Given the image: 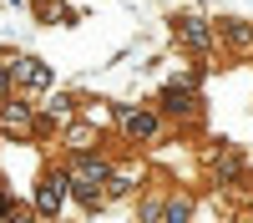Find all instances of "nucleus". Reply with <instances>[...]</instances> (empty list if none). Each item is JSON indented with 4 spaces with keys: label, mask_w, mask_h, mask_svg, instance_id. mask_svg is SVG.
<instances>
[{
    "label": "nucleus",
    "mask_w": 253,
    "mask_h": 223,
    "mask_svg": "<svg viewBox=\"0 0 253 223\" xmlns=\"http://www.w3.org/2000/svg\"><path fill=\"white\" fill-rule=\"evenodd\" d=\"M112 178V162H101V157H81L76 168H71V193L86 203V208H96L101 203V182Z\"/></svg>",
    "instance_id": "1"
},
{
    "label": "nucleus",
    "mask_w": 253,
    "mask_h": 223,
    "mask_svg": "<svg viewBox=\"0 0 253 223\" xmlns=\"http://www.w3.org/2000/svg\"><path fill=\"white\" fill-rule=\"evenodd\" d=\"M66 193H71V178L66 173H46L36 182V208H41V218H56L61 208H66Z\"/></svg>",
    "instance_id": "2"
},
{
    "label": "nucleus",
    "mask_w": 253,
    "mask_h": 223,
    "mask_svg": "<svg viewBox=\"0 0 253 223\" xmlns=\"http://www.w3.org/2000/svg\"><path fill=\"white\" fill-rule=\"evenodd\" d=\"M10 81L20 91H46L51 87V66L36 61V56H20V61H10Z\"/></svg>",
    "instance_id": "3"
},
{
    "label": "nucleus",
    "mask_w": 253,
    "mask_h": 223,
    "mask_svg": "<svg viewBox=\"0 0 253 223\" xmlns=\"http://www.w3.org/2000/svg\"><path fill=\"white\" fill-rule=\"evenodd\" d=\"M198 107V96H193V87H187V81H172V87L162 91V112H172V117H187Z\"/></svg>",
    "instance_id": "4"
},
{
    "label": "nucleus",
    "mask_w": 253,
    "mask_h": 223,
    "mask_svg": "<svg viewBox=\"0 0 253 223\" xmlns=\"http://www.w3.org/2000/svg\"><path fill=\"white\" fill-rule=\"evenodd\" d=\"M177 36H182V46H193V51H208V41H213L208 20H198V15H182L177 20Z\"/></svg>",
    "instance_id": "5"
},
{
    "label": "nucleus",
    "mask_w": 253,
    "mask_h": 223,
    "mask_svg": "<svg viewBox=\"0 0 253 223\" xmlns=\"http://www.w3.org/2000/svg\"><path fill=\"white\" fill-rule=\"evenodd\" d=\"M122 132L137 137V142H152L157 137V117L152 112H122Z\"/></svg>",
    "instance_id": "6"
},
{
    "label": "nucleus",
    "mask_w": 253,
    "mask_h": 223,
    "mask_svg": "<svg viewBox=\"0 0 253 223\" xmlns=\"http://www.w3.org/2000/svg\"><path fill=\"white\" fill-rule=\"evenodd\" d=\"M0 127L26 132V127H31V107H26V101H5V107H0Z\"/></svg>",
    "instance_id": "7"
},
{
    "label": "nucleus",
    "mask_w": 253,
    "mask_h": 223,
    "mask_svg": "<svg viewBox=\"0 0 253 223\" xmlns=\"http://www.w3.org/2000/svg\"><path fill=\"white\" fill-rule=\"evenodd\" d=\"M162 218H167V223H187V218H193V198H182V193H172V198L162 203Z\"/></svg>",
    "instance_id": "8"
},
{
    "label": "nucleus",
    "mask_w": 253,
    "mask_h": 223,
    "mask_svg": "<svg viewBox=\"0 0 253 223\" xmlns=\"http://www.w3.org/2000/svg\"><path fill=\"white\" fill-rule=\"evenodd\" d=\"M223 36L233 41V46H253V31H248V26H238V20H228V26H223Z\"/></svg>",
    "instance_id": "9"
},
{
    "label": "nucleus",
    "mask_w": 253,
    "mask_h": 223,
    "mask_svg": "<svg viewBox=\"0 0 253 223\" xmlns=\"http://www.w3.org/2000/svg\"><path fill=\"white\" fill-rule=\"evenodd\" d=\"M157 218H162V198H147L142 203V223H157Z\"/></svg>",
    "instance_id": "10"
},
{
    "label": "nucleus",
    "mask_w": 253,
    "mask_h": 223,
    "mask_svg": "<svg viewBox=\"0 0 253 223\" xmlns=\"http://www.w3.org/2000/svg\"><path fill=\"white\" fill-rule=\"evenodd\" d=\"M46 112H51V117H71V96H51Z\"/></svg>",
    "instance_id": "11"
},
{
    "label": "nucleus",
    "mask_w": 253,
    "mask_h": 223,
    "mask_svg": "<svg viewBox=\"0 0 253 223\" xmlns=\"http://www.w3.org/2000/svg\"><path fill=\"white\" fill-rule=\"evenodd\" d=\"M5 81H10V71H0V91H5Z\"/></svg>",
    "instance_id": "12"
},
{
    "label": "nucleus",
    "mask_w": 253,
    "mask_h": 223,
    "mask_svg": "<svg viewBox=\"0 0 253 223\" xmlns=\"http://www.w3.org/2000/svg\"><path fill=\"white\" fill-rule=\"evenodd\" d=\"M238 223H253V218H238Z\"/></svg>",
    "instance_id": "13"
}]
</instances>
